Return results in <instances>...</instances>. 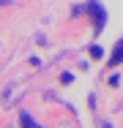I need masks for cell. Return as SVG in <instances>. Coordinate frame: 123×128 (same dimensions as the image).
Instances as JSON below:
<instances>
[{
  "label": "cell",
  "mask_w": 123,
  "mask_h": 128,
  "mask_svg": "<svg viewBox=\"0 0 123 128\" xmlns=\"http://www.w3.org/2000/svg\"><path fill=\"white\" fill-rule=\"evenodd\" d=\"M90 54H93V57H96V60H98V57H101V54H104V52L98 49V46H90Z\"/></svg>",
  "instance_id": "277c9868"
},
{
  "label": "cell",
  "mask_w": 123,
  "mask_h": 128,
  "mask_svg": "<svg viewBox=\"0 0 123 128\" xmlns=\"http://www.w3.org/2000/svg\"><path fill=\"white\" fill-rule=\"evenodd\" d=\"M85 14H90V16H93L96 33H101V27H104V8H101L98 3H88V6H85Z\"/></svg>",
  "instance_id": "6da1fadb"
},
{
  "label": "cell",
  "mask_w": 123,
  "mask_h": 128,
  "mask_svg": "<svg viewBox=\"0 0 123 128\" xmlns=\"http://www.w3.org/2000/svg\"><path fill=\"white\" fill-rule=\"evenodd\" d=\"M120 63H123V38L115 44V49H112V57L107 60V66H109V68H115V66H120Z\"/></svg>",
  "instance_id": "7a4b0ae2"
},
{
  "label": "cell",
  "mask_w": 123,
  "mask_h": 128,
  "mask_svg": "<svg viewBox=\"0 0 123 128\" xmlns=\"http://www.w3.org/2000/svg\"><path fill=\"white\" fill-rule=\"evenodd\" d=\"M19 126H22V128H41L38 123H33V117H30L27 112H22V114H19Z\"/></svg>",
  "instance_id": "3957f363"
}]
</instances>
